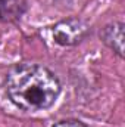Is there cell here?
I'll list each match as a JSON object with an SVG mask.
<instances>
[{"instance_id":"6da1fadb","label":"cell","mask_w":125,"mask_h":127,"mask_svg":"<svg viewBox=\"0 0 125 127\" xmlns=\"http://www.w3.org/2000/svg\"><path fill=\"white\" fill-rule=\"evenodd\" d=\"M6 93L21 109L37 112L50 108L61 93V83L46 66L19 64L6 75Z\"/></svg>"},{"instance_id":"7a4b0ae2","label":"cell","mask_w":125,"mask_h":127,"mask_svg":"<svg viewBox=\"0 0 125 127\" xmlns=\"http://www.w3.org/2000/svg\"><path fill=\"white\" fill-rule=\"evenodd\" d=\"M88 32V27L78 18H68L53 27V38L61 46H74Z\"/></svg>"},{"instance_id":"3957f363","label":"cell","mask_w":125,"mask_h":127,"mask_svg":"<svg viewBox=\"0 0 125 127\" xmlns=\"http://www.w3.org/2000/svg\"><path fill=\"white\" fill-rule=\"evenodd\" d=\"M100 37L106 46H109L115 53L124 56V24L112 22L103 28Z\"/></svg>"},{"instance_id":"277c9868","label":"cell","mask_w":125,"mask_h":127,"mask_svg":"<svg viewBox=\"0 0 125 127\" xmlns=\"http://www.w3.org/2000/svg\"><path fill=\"white\" fill-rule=\"evenodd\" d=\"M25 7V0H0V19L12 22L22 16Z\"/></svg>"},{"instance_id":"5b68a950","label":"cell","mask_w":125,"mask_h":127,"mask_svg":"<svg viewBox=\"0 0 125 127\" xmlns=\"http://www.w3.org/2000/svg\"><path fill=\"white\" fill-rule=\"evenodd\" d=\"M53 127H87L84 123L78 121V120H63L59 121L58 124H55Z\"/></svg>"}]
</instances>
